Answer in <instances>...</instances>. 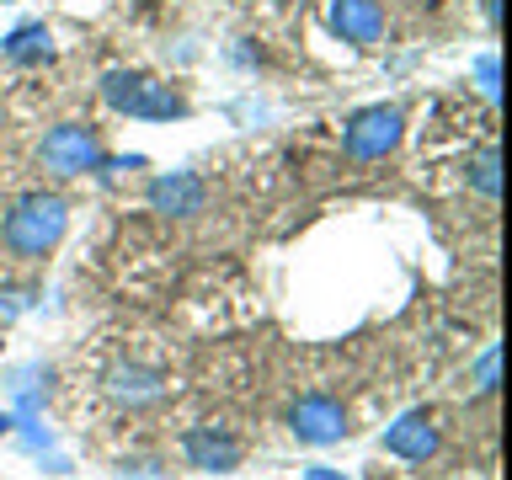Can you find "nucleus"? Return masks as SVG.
<instances>
[{"label":"nucleus","instance_id":"nucleus-8","mask_svg":"<svg viewBox=\"0 0 512 480\" xmlns=\"http://www.w3.org/2000/svg\"><path fill=\"white\" fill-rule=\"evenodd\" d=\"M331 32L352 48L384 43V0H331Z\"/></svg>","mask_w":512,"mask_h":480},{"label":"nucleus","instance_id":"nucleus-2","mask_svg":"<svg viewBox=\"0 0 512 480\" xmlns=\"http://www.w3.org/2000/svg\"><path fill=\"white\" fill-rule=\"evenodd\" d=\"M102 102L123 118H144V123H171L187 118V96L171 91L166 80L144 75V70H107L102 75Z\"/></svg>","mask_w":512,"mask_h":480},{"label":"nucleus","instance_id":"nucleus-17","mask_svg":"<svg viewBox=\"0 0 512 480\" xmlns=\"http://www.w3.org/2000/svg\"><path fill=\"white\" fill-rule=\"evenodd\" d=\"M0 6H6V0H0Z\"/></svg>","mask_w":512,"mask_h":480},{"label":"nucleus","instance_id":"nucleus-7","mask_svg":"<svg viewBox=\"0 0 512 480\" xmlns=\"http://www.w3.org/2000/svg\"><path fill=\"white\" fill-rule=\"evenodd\" d=\"M182 454H187V464L192 470H208V475H230L235 464H240V438L230 427H192L187 438H182Z\"/></svg>","mask_w":512,"mask_h":480},{"label":"nucleus","instance_id":"nucleus-12","mask_svg":"<svg viewBox=\"0 0 512 480\" xmlns=\"http://www.w3.org/2000/svg\"><path fill=\"white\" fill-rule=\"evenodd\" d=\"M464 171H470V182H475L480 198H496V192H502V176H496V171H502V155H496V144H486V150H475Z\"/></svg>","mask_w":512,"mask_h":480},{"label":"nucleus","instance_id":"nucleus-5","mask_svg":"<svg viewBox=\"0 0 512 480\" xmlns=\"http://www.w3.org/2000/svg\"><path fill=\"white\" fill-rule=\"evenodd\" d=\"M288 422H294V438L310 443V448H331L347 438V406L331 395H304L294 400V411H288Z\"/></svg>","mask_w":512,"mask_h":480},{"label":"nucleus","instance_id":"nucleus-13","mask_svg":"<svg viewBox=\"0 0 512 480\" xmlns=\"http://www.w3.org/2000/svg\"><path fill=\"white\" fill-rule=\"evenodd\" d=\"M496 347H486V358H480V368H475V395H496Z\"/></svg>","mask_w":512,"mask_h":480},{"label":"nucleus","instance_id":"nucleus-4","mask_svg":"<svg viewBox=\"0 0 512 480\" xmlns=\"http://www.w3.org/2000/svg\"><path fill=\"white\" fill-rule=\"evenodd\" d=\"M400 139H406V112H400L395 102H374L363 112H352L347 128H342V150L352 160H384L400 150Z\"/></svg>","mask_w":512,"mask_h":480},{"label":"nucleus","instance_id":"nucleus-11","mask_svg":"<svg viewBox=\"0 0 512 480\" xmlns=\"http://www.w3.org/2000/svg\"><path fill=\"white\" fill-rule=\"evenodd\" d=\"M0 54H6L11 64H22V70L48 64L54 59V32H48L43 22H22V27H11L6 38H0Z\"/></svg>","mask_w":512,"mask_h":480},{"label":"nucleus","instance_id":"nucleus-10","mask_svg":"<svg viewBox=\"0 0 512 480\" xmlns=\"http://www.w3.org/2000/svg\"><path fill=\"white\" fill-rule=\"evenodd\" d=\"M107 395L118 406H155V400H166V374L144 363H118L107 374Z\"/></svg>","mask_w":512,"mask_h":480},{"label":"nucleus","instance_id":"nucleus-6","mask_svg":"<svg viewBox=\"0 0 512 480\" xmlns=\"http://www.w3.org/2000/svg\"><path fill=\"white\" fill-rule=\"evenodd\" d=\"M150 208L166 219H198L208 208V187L198 171H160L150 182Z\"/></svg>","mask_w":512,"mask_h":480},{"label":"nucleus","instance_id":"nucleus-16","mask_svg":"<svg viewBox=\"0 0 512 480\" xmlns=\"http://www.w3.org/2000/svg\"><path fill=\"white\" fill-rule=\"evenodd\" d=\"M6 427H11V416H0V432H6Z\"/></svg>","mask_w":512,"mask_h":480},{"label":"nucleus","instance_id":"nucleus-9","mask_svg":"<svg viewBox=\"0 0 512 480\" xmlns=\"http://www.w3.org/2000/svg\"><path fill=\"white\" fill-rule=\"evenodd\" d=\"M438 422H432L427 411H406L400 422L384 432V454H395V459H406V464H427L432 454H438Z\"/></svg>","mask_w":512,"mask_h":480},{"label":"nucleus","instance_id":"nucleus-15","mask_svg":"<svg viewBox=\"0 0 512 480\" xmlns=\"http://www.w3.org/2000/svg\"><path fill=\"white\" fill-rule=\"evenodd\" d=\"M310 480H336V475H326V470H310Z\"/></svg>","mask_w":512,"mask_h":480},{"label":"nucleus","instance_id":"nucleus-14","mask_svg":"<svg viewBox=\"0 0 512 480\" xmlns=\"http://www.w3.org/2000/svg\"><path fill=\"white\" fill-rule=\"evenodd\" d=\"M475 75H480V91L496 102V91H502V86H496V54H480V59H475Z\"/></svg>","mask_w":512,"mask_h":480},{"label":"nucleus","instance_id":"nucleus-3","mask_svg":"<svg viewBox=\"0 0 512 480\" xmlns=\"http://www.w3.org/2000/svg\"><path fill=\"white\" fill-rule=\"evenodd\" d=\"M102 139H96L91 123H59L48 128L43 144H38V166L48 176H59V182H70V176H86V171H102Z\"/></svg>","mask_w":512,"mask_h":480},{"label":"nucleus","instance_id":"nucleus-1","mask_svg":"<svg viewBox=\"0 0 512 480\" xmlns=\"http://www.w3.org/2000/svg\"><path fill=\"white\" fill-rule=\"evenodd\" d=\"M70 230V203L59 198V192H22V198L11 203V214L0 219V246H6L16 262H38L48 256L64 240Z\"/></svg>","mask_w":512,"mask_h":480}]
</instances>
